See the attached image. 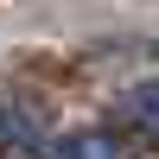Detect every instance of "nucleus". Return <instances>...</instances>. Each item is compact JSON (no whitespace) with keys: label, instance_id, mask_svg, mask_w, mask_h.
Masks as SVG:
<instances>
[{"label":"nucleus","instance_id":"f257e3e1","mask_svg":"<svg viewBox=\"0 0 159 159\" xmlns=\"http://www.w3.org/2000/svg\"><path fill=\"white\" fill-rule=\"evenodd\" d=\"M0 159H57V147L45 134V115L25 108L7 89H0Z\"/></svg>","mask_w":159,"mask_h":159},{"label":"nucleus","instance_id":"f03ea898","mask_svg":"<svg viewBox=\"0 0 159 159\" xmlns=\"http://www.w3.org/2000/svg\"><path fill=\"white\" fill-rule=\"evenodd\" d=\"M115 121H121L127 134L159 140V76H147V83H134V89L115 96Z\"/></svg>","mask_w":159,"mask_h":159},{"label":"nucleus","instance_id":"7ed1b4c3","mask_svg":"<svg viewBox=\"0 0 159 159\" xmlns=\"http://www.w3.org/2000/svg\"><path fill=\"white\" fill-rule=\"evenodd\" d=\"M57 159H134V147L121 134H108V127H89V134H64Z\"/></svg>","mask_w":159,"mask_h":159}]
</instances>
